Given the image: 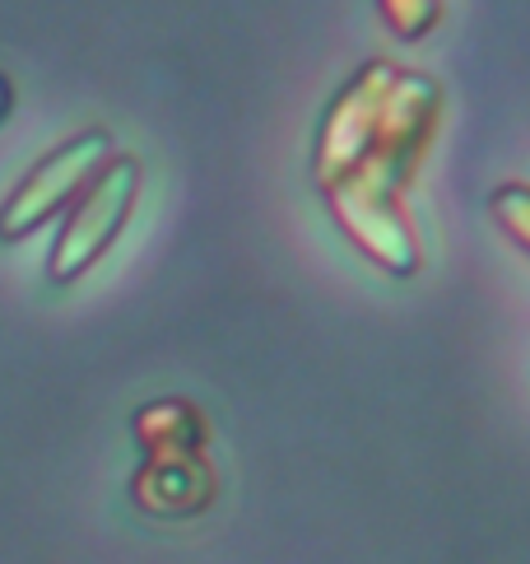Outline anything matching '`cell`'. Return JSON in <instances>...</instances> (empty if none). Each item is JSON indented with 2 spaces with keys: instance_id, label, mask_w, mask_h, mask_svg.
I'll list each match as a JSON object with an SVG mask.
<instances>
[{
  "instance_id": "obj_1",
  "label": "cell",
  "mask_w": 530,
  "mask_h": 564,
  "mask_svg": "<svg viewBox=\"0 0 530 564\" xmlns=\"http://www.w3.org/2000/svg\"><path fill=\"white\" fill-rule=\"evenodd\" d=\"M442 104L446 98L433 75L400 66L363 159L331 187H321L335 229L391 280H415L423 267V243L405 210V192L415 187L423 159L433 150Z\"/></svg>"
},
{
  "instance_id": "obj_2",
  "label": "cell",
  "mask_w": 530,
  "mask_h": 564,
  "mask_svg": "<svg viewBox=\"0 0 530 564\" xmlns=\"http://www.w3.org/2000/svg\"><path fill=\"white\" fill-rule=\"evenodd\" d=\"M140 169L135 154H112L103 169H98L93 183L70 200L66 219H60V234L47 257V280L52 285H75L79 275H89L98 261L112 252V243L121 238V229L131 225L135 200H140Z\"/></svg>"
},
{
  "instance_id": "obj_3",
  "label": "cell",
  "mask_w": 530,
  "mask_h": 564,
  "mask_svg": "<svg viewBox=\"0 0 530 564\" xmlns=\"http://www.w3.org/2000/svg\"><path fill=\"white\" fill-rule=\"evenodd\" d=\"M112 154L117 150H112L108 127H85L70 140H60L56 150H47L19 177V187L0 200V243H19V238L52 225L56 215H66L70 200L93 183L98 169H103Z\"/></svg>"
},
{
  "instance_id": "obj_4",
  "label": "cell",
  "mask_w": 530,
  "mask_h": 564,
  "mask_svg": "<svg viewBox=\"0 0 530 564\" xmlns=\"http://www.w3.org/2000/svg\"><path fill=\"white\" fill-rule=\"evenodd\" d=\"M396 62H363L344 85L331 94V104H325L321 122H317V140H312V177H317V192L331 187L335 177L350 173L363 150H368L373 140V127L382 117V104L386 94L396 85Z\"/></svg>"
},
{
  "instance_id": "obj_5",
  "label": "cell",
  "mask_w": 530,
  "mask_h": 564,
  "mask_svg": "<svg viewBox=\"0 0 530 564\" xmlns=\"http://www.w3.org/2000/svg\"><path fill=\"white\" fill-rule=\"evenodd\" d=\"M126 490L140 513L163 518V522H181V518H200L210 509L219 495V476L206 453L177 457V462H140Z\"/></svg>"
},
{
  "instance_id": "obj_6",
  "label": "cell",
  "mask_w": 530,
  "mask_h": 564,
  "mask_svg": "<svg viewBox=\"0 0 530 564\" xmlns=\"http://www.w3.org/2000/svg\"><path fill=\"white\" fill-rule=\"evenodd\" d=\"M140 462H177L210 448V420L191 397H154L131 415Z\"/></svg>"
},
{
  "instance_id": "obj_7",
  "label": "cell",
  "mask_w": 530,
  "mask_h": 564,
  "mask_svg": "<svg viewBox=\"0 0 530 564\" xmlns=\"http://www.w3.org/2000/svg\"><path fill=\"white\" fill-rule=\"evenodd\" d=\"M488 215L530 257V183H503L488 192Z\"/></svg>"
},
{
  "instance_id": "obj_8",
  "label": "cell",
  "mask_w": 530,
  "mask_h": 564,
  "mask_svg": "<svg viewBox=\"0 0 530 564\" xmlns=\"http://www.w3.org/2000/svg\"><path fill=\"white\" fill-rule=\"evenodd\" d=\"M377 14L400 43H423L442 19V0H377Z\"/></svg>"
},
{
  "instance_id": "obj_9",
  "label": "cell",
  "mask_w": 530,
  "mask_h": 564,
  "mask_svg": "<svg viewBox=\"0 0 530 564\" xmlns=\"http://www.w3.org/2000/svg\"><path fill=\"white\" fill-rule=\"evenodd\" d=\"M10 108H14V85H10V75H0V122L10 117Z\"/></svg>"
}]
</instances>
